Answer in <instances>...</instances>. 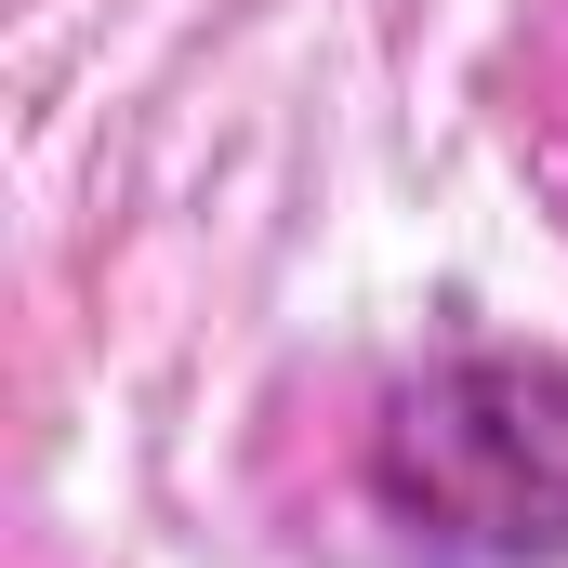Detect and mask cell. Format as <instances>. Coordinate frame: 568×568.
Masks as SVG:
<instances>
[{
    "label": "cell",
    "instance_id": "obj_1",
    "mask_svg": "<svg viewBox=\"0 0 568 568\" xmlns=\"http://www.w3.org/2000/svg\"><path fill=\"white\" fill-rule=\"evenodd\" d=\"M371 516L424 568H568V357L449 344L357 436Z\"/></svg>",
    "mask_w": 568,
    "mask_h": 568
}]
</instances>
